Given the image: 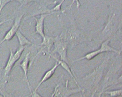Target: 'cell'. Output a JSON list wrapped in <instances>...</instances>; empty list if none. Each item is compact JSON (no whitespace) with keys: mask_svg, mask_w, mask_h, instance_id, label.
<instances>
[{"mask_svg":"<svg viewBox=\"0 0 122 97\" xmlns=\"http://www.w3.org/2000/svg\"><path fill=\"white\" fill-rule=\"evenodd\" d=\"M75 3H76V5H77V8L78 9L81 5L80 3L79 0H72V3H71V4L68 6V8L69 9H70L71 8V7H72V6L73 5V4H74Z\"/></svg>","mask_w":122,"mask_h":97,"instance_id":"cell-19","label":"cell"},{"mask_svg":"<svg viewBox=\"0 0 122 97\" xmlns=\"http://www.w3.org/2000/svg\"><path fill=\"white\" fill-rule=\"evenodd\" d=\"M23 15L18 16L15 18L14 23L10 29L5 34L3 39L0 42V46L5 41H9L13 39L16 35L21 24V21L23 17Z\"/></svg>","mask_w":122,"mask_h":97,"instance_id":"cell-8","label":"cell"},{"mask_svg":"<svg viewBox=\"0 0 122 97\" xmlns=\"http://www.w3.org/2000/svg\"><path fill=\"white\" fill-rule=\"evenodd\" d=\"M25 48V46H20L15 53H13L12 50H10L9 59L4 69L5 76H7L10 74L15 63L21 57Z\"/></svg>","mask_w":122,"mask_h":97,"instance_id":"cell-7","label":"cell"},{"mask_svg":"<svg viewBox=\"0 0 122 97\" xmlns=\"http://www.w3.org/2000/svg\"><path fill=\"white\" fill-rule=\"evenodd\" d=\"M56 13L52 12L47 14H43L41 15L40 17L39 18H37L36 17H33L36 22V25L35 26L36 31L35 34H38L44 38L45 36L44 33V21L45 19L47 16L55 14Z\"/></svg>","mask_w":122,"mask_h":97,"instance_id":"cell-9","label":"cell"},{"mask_svg":"<svg viewBox=\"0 0 122 97\" xmlns=\"http://www.w3.org/2000/svg\"><path fill=\"white\" fill-rule=\"evenodd\" d=\"M31 97H43L42 96L39 94L37 92V91L35 90H33L31 92Z\"/></svg>","mask_w":122,"mask_h":97,"instance_id":"cell-20","label":"cell"},{"mask_svg":"<svg viewBox=\"0 0 122 97\" xmlns=\"http://www.w3.org/2000/svg\"><path fill=\"white\" fill-rule=\"evenodd\" d=\"M0 97H5L4 96H3V95H2V94H0Z\"/></svg>","mask_w":122,"mask_h":97,"instance_id":"cell-23","label":"cell"},{"mask_svg":"<svg viewBox=\"0 0 122 97\" xmlns=\"http://www.w3.org/2000/svg\"><path fill=\"white\" fill-rule=\"evenodd\" d=\"M118 71L117 68L114 66L113 65L111 66L102 82L101 88L98 94V97H101L103 93L110 88L122 82V74L118 77L117 75Z\"/></svg>","mask_w":122,"mask_h":97,"instance_id":"cell-1","label":"cell"},{"mask_svg":"<svg viewBox=\"0 0 122 97\" xmlns=\"http://www.w3.org/2000/svg\"><path fill=\"white\" fill-rule=\"evenodd\" d=\"M58 37L60 39L67 42L68 46H70L72 47L76 46L84 40L82 33L74 25L72 26L63 31Z\"/></svg>","mask_w":122,"mask_h":97,"instance_id":"cell-2","label":"cell"},{"mask_svg":"<svg viewBox=\"0 0 122 97\" xmlns=\"http://www.w3.org/2000/svg\"><path fill=\"white\" fill-rule=\"evenodd\" d=\"M50 57H52L53 58L55 59L56 61H57L58 62L60 63V65L61 66V67L64 70H65L69 73V75L71 76V77L72 78L75 82L76 83V85L78 86V88H81V87L80 85H79V83H78L77 81V79H76V78H77V77H76V75L75 74L74 71L72 69L71 65H68L67 63L65 62H64V61H62L58 59L57 58L55 57H54V56H51Z\"/></svg>","mask_w":122,"mask_h":97,"instance_id":"cell-10","label":"cell"},{"mask_svg":"<svg viewBox=\"0 0 122 97\" xmlns=\"http://www.w3.org/2000/svg\"><path fill=\"white\" fill-rule=\"evenodd\" d=\"M60 65V63L57 61H56V63L54 65V66L51 69L47 71L44 74V75L42 77V79L38 84L36 88L35 89V91H37L39 88L40 87V86L42 85L43 83L45 81H47L48 80H49L50 78H51L54 75V73H55L56 69Z\"/></svg>","mask_w":122,"mask_h":97,"instance_id":"cell-12","label":"cell"},{"mask_svg":"<svg viewBox=\"0 0 122 97\" xmlns=\"http://www.w3.org/2000/svg\"><path fill=\"white\" fill-rule=\"evenodd\" d=\"M83 88L71 89L68 87V80L66 81L65 85L57 84L55 87L51 97H69L72 95L80 92H85Z\"/></svg>","mask_w":122,"mask_h":97,"instance_id":"cell-5","label":"cell"},{"mask_svg":"<svg viewBox=\"0 0 122 97\" xmlns=\"http://www.w3.org/2000/svg\"><path fill=\"white\" fill-rule=\"evenodd\" d=\"M110 38L107 39L102 43L101 46L100 48L99 49L88 53L83 57L80 58L75 60L73 61L72 62L73 63H75L78 61L85 60V59L90 60L93 59L95 57L99 54L102 53L106 52H113L117 53L118 55H120L121 54V52L112 47L110 45L109 43H110Z\"/></svg>","mask_w":122,"mask_h":97,"instance_id":"cell-4","label":"cell"},{"mask_svg":"<svg viewBox=\"0 0 122 97\" xmlns=\"http://www.w3.org/2000/svg\"><path fill=\"white\" fill-rule=\"evenodd\" d=\"M122 90L121 89L114 90L106 91L103 93L109 95L111 97H118L122 96Z\"/></svg>","mask_w":122,"mask_h":97,"instance_id":"cell-15","label":"cell"},{"mask_svg":"<svg viewBox=\"0 0 122 97\" xmlns=\"http://www.w3.org/2000/svg\"><path fill=\"white\" fill-rule=\"evenodd\" d=\"M65 1V0H62L60 3L56 5L53 8L50 9L51 12L57 13V12L60 11L61 10L62 5Z\"/></svg>","mask_w":122,"mask_h":97,"instance_id":"cell-17","label":"cell"},{"mask_svg":"<svg viewBox=\"0 0 122 97\" xmlns=\"http://www.w3.org/2000/svg\"><path fill=\"white\" fill-rule=\"evenodd\" d=\"M0 91H2V89H1V88L0 87Z\"/></svg>","mask_w":122,"mask_h":97,"instance_id":"cell-24","label":"cell"},{"mask_svg":"<svg viewBox=\"0 0 122 97\" xmlns=\"http://www.w3.org/2000/svg\"><path fill=\"white\" fill-rule=\"evenodd\" d=\"M57 38V37H55L45 35L44 38H43L42 42L41 45L44 47L47 48L49 55L50 54L51 50L52 47L53 46Z\"/></svg>","mask_w":122,"mask_h":97,"instance_id":"cell-13","label":"cell"},{"mask_svg":"<svg viewBox=\"0 0 122 97\" xmlns=\"http://www.w3.org/2000/svg\"><path fill=\"white\" fill-rule=\"evenodd\" d=\"M20 46H25L26 45H32V43L28 40L19 30L16 34Z\"/></svg>","mask_w":122,"mask_h":97,"instance_id":"cell-14","label":"cell"},{"mask_svg":"<svg viewBox=\"0 0 122 97\" xmlns=\"http://www.w3.org/2000/svg\"><path fill=\"white\" fill-rule=\"evenodd\" d=\"M97 90H94V91H93V92H92V95H91V97H94V95H95V94L97 92ZM86 97L85 96H81V97Z\"/></svg>","mask_w":122,"mask_h":97,"instance_id":"cell-22","label":"cell"},{"mask_svg":"<svg viewBox=\"0 0 122 97\" xmlns=\"http://www.w3.org/2000/svg\"><path fill=\"white\" fill-rule=\"evenodd\" d=\"M107 62V60L103 61L100 66L95 69L92 72L83 78L82 80L90 81L91 83L92 86L95 88V90H97L99 87V84L102 78L104 70Z\"/></svg>","mask_w":122,"mask_h":97,"instance_id":"cell-3","label":"cell"},{"mask_svg":"<svg viewBox=\"0 0 122 97\" xmlns=\"http://www.w3.org/2000/svg\"><path fill=\"white\" fill-rule=\"evenodd\" d=\"M30 53L29 52L28 53L26 54V56L25 57L24 60L20 64V66L21 67L22 70L24 72L25 77L26 79V82L27 83L28 88L31 92L32 90L31 87H30V82H29V80H28V76L29 64H30Z\"/></svg>","mask_w":122,"mask_h":97,"instance_id":"cell-11","label":"cell"},{"mask_svg":"<svg viewBox=\"0 0 122 97\" xmlns=\"http://www.w3.org/2000/svg\"><path fill=\"white\" fill-rule=\"evenodd\" d=\"M39 0H15V1L18 2L20 5V7H24L29 3L33 2L39 1Z\"/></svg>","mask_w":122,"mask_h":97,"instance_id":"cell-16","label":"cell"},{"mask_svg":"<svg viewBox=\"0 0 122 97\" xmlns=\"http://www.w3.org/2000/svg\"><path fill=\"white\" fill-rule=\"evenodd\" d=\"M12 20V18H10V19H8V20H4V21H1L0 22V26H2L3 24L4 23H5L7 22H8V21H10V20Z\"/></svg>","mask_w":122,"mask_h":97,"instance_id":"cell-21","label":"cell"},{"mask_svg":"<svg viewBox=\"0 0 122 97\" xmlns=\"http://www.w3.org/2000/svg\"><path fill=\"white\" fill-rule=\"evenodd\" d=\"M13 1H15V0H0V15L5 6L10 2Z\"/></svg>","mask_w":122,"mask_h":97,"instance_id":"cell-18","label":"cell"},{"mask_svg":"<svg viewBox=\"0 0 122 97\" xmlns=\"http://www.w3.org/2000/svg\"><path fill=\"white\" fill-rule=\"evenodd\" d=\"M53 46L54 50L49 55V56L52 54L57 53L60 55L61 60L70 65L67 58L68 49L69 47L68 43L63 40L60 39L58 37H57V39L54 43Z\"/></svg>","mask_w":122,"mask_h":97,"instance_id":"cell-6","label":"cell"}]
</instances>
